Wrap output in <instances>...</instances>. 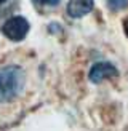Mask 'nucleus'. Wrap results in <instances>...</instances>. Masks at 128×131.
Returning a JSON list of instances; mask_svg holds the SVG:
<instances>
[{"label": "nucleus", "mask_w": 128, "mask_h": 131, "mask_svg": "<svg viewBox=\"0 0 128 131\" xmlns=\"http://www.w3.org/2000/svg\"><path fill=\"white\" fill-rule=\"evenodd\" d=\"M24 85V72L19 66L0 67V104L10 102L21 93Z\"/></svg>", "instance_id": "1"}, {"label": "nucleus", "mask_w": 128, "mask_h": 131, "mask_svg": "<svg viewBox=\"0 0 128 131\" xmlns=\"http://www.w3.org/2000/svg\"><path fill=\"white\" fill-rule=\"evenodd\" d=\"M30 29L29 21L23 16H13L10 19H6L2 26V32L6 38H10L13 42H21L23 38L27 35V32Z\"/></svg>", "instance_id": "2"}, {"label": "nucleus", "mask_w": 128, "mask_h": 131, "mask_svg": "<svg viewBox=\"0 0 128 131\" xmlns=\"http://www.w3.org/2000/svg\"><path fill=\"white\" fill-rule=\"evenodd\" d=\"M119 74L117 67L111 62H96L93 64V67L90 69V80L93 83H101L102 80H107V78H112Z\"/></svg>", "instance_id": "3"}, {"label": "nucleus", "mask_w": 128, "mask_h": 131, "mask_svg": "<svg viewBox=\"0 0 128 131\" xmlns=\"http://www.w3.org/2000/svg\"><path fill=\"white\" fill-rule=\"evenodd\" d=\"M93 0H69L67 15L70 18H83L93 10Z\"/></svg>", "instance_id": "4"}, {"label": "nucleus", "mask_w": 128, "mask_h": 131, "mask_svg": "<svg viewBox=\"0 0 128 131\" xmlns=\"http://www.w3.org/2000/svg\"><path fill=\"white\" fill-rule=\"evenodd\" d=\"M128 6V0H109V8L111 10H120V8H126Z\"/></svg>", "instance_id": "5"}, {"label": "nucleus", "mask_w": 128, "mask_h": 131, "mask_svg": "<svg viewBox=\"0 0 128 131\" xmlns=\"http://www.w3.org/2000/svg\"><path fill=\"white\" fill-rule=\"evenodd\" d=\"M34 2L40 3V5H47V6H56L59 3V0H34Z\"/></svg>", "instance_id": "6"}, {"label": "nucleus", "mask_w": 128, "mask_h": 131, "mask_svg": "<svg viewBox=\"0 0 128 131\" xmlns=\"http://www.w3.org/2000/svg\"><path fill=\"white\" fill-rule=\"evenodd\" d=\"M123 30H125V34H126V37H128V18L123 21Z\"/></svg>", "instance_id": "7"}, {"label": "nucleus", "mask_w": 128, "mask_h": 131, "mask_svg": "<svg viewBox=\"0 0 128 131\" xmlns=\"http://www.w3.org/2000/svg\"><path fill=\"white\" fill-rule=\"evenodd\" d=\"M3 2H6V0H0V3H3Z\"/></svg>", "instance_id": "8"}]
</instances>
